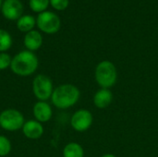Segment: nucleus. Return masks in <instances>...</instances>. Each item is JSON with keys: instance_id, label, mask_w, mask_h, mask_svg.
Masks as SVG:
<instances>
[{"instance_id": "f257e3e1", "label": "nucleus", "mask_w": 158, "mask_h": 157, "mask_svg": "<svg viewBox=\"0 0 158 157\" xmlns=\"http://www.w3.org/2000/svg\"><path fill=\"white\" fill-rule=\"evenodd\" d=\"M81 97L79 88L73 84H62L54 89L51 96L52 104L59 109H68L75 105Z\"/></svg>"}, {"instance_id": "f03ea898", "label": "nucleus", "mask_w": 158, "mask_h": 157, "mask_svg": "<svg viewBox=\"0 0 158 157\" xmlns=\"http://www.w3.org/2000/svg\"><path fill=\"white\" fill-rule=\"evenodd\" d=\"M38 57L33 52L29 50L18 53L11 61L10 68L14 74L19 77H28L32 75L38 68Z\"/></svg>"}, {"instance_id": "7ed1b4c3", "label": "nucleus", "mask_w": 158, "mask_h": 157, "mask_svg": "<svg viewBox=\"0 0 158 157\" xmlns=\"http://www.w3.org/2000/svg\"><path fill=\"white\" fill-rule=\"evenodd\" d=\"M94 77L97 84L103 89L113 87L118 80L116 66L109 60L101 61L95 68Z\"/></svg>"}, {"instance_id": "20e7f679", "label": "nucleus", "mask_w": 158, "mask_h": 157, "mask_svg": "<svg viewBox=\"0 0 158 157\" xmlns=\"http://www.w3.org/2000/svg\"><path fill=\"white\" fill-rule=\"evenodd\" d=\"M24 123L23 115L17 109L8 108L0 113V127L6 131H17L21 130Z\"/></svg>"}, {"instance_id": "39448f33", "label": "nucleus", "mask_w": 158, "mask_h": 157, "mask_svg": "<svg viewBox=\"0 0 158 157\" xmlns=\"http://www.w3.org/2000/svg\"><path fill=\"white\" fill-rule=\"evenodd\" d=\"M54 92L52 80L43 74L34 77L32 81V93L38 101H47L51 98Z\"/></svg>"}, {"instance_id": "423d86ee", "label": "nucleus", "mask_w": 158, "mask_h": 157, "mask_svg": "<svg viewBox=\"0 0 158 157\" xmlns=\"http://www.w3.org/2000/svg\"><path fill=\"white\" fill-rule=\"evenodd\" d=\"M36 23L38 28L48 34L56 33L60 29V19L57 15L50 11H44L37 17Z\"/></svg>"}, {"instance_id": "0eeeda50", "label": "nucleus", "mask_w": 158, "mask_h": 157, "mask_svg": "<svg viewBox=\"0 0 158 157\" xmlns=\"http://www.w3.org/2000/svg\"><path fill=\"white\" fill-rule=\"evenodd\" d=\"M94 121L92 113L87 109H80L76 111L70 119V125L72 129L78 132H83L88 130Z\"/></svg>"}, {"instance_id": "6e6552de", "label": "nucleus", "mask_w": 158, "mask_h": 157, "mask_svg": "<svg viewBox=\"0 0 158 157\" xmlns=\"http://www.w3.org/2000/svg\"><path fill=\"white\" fill-rule=\"evenodd\" d=\"M23 6L19 0H5L2 4V13L9 20L19 19L21 17Z\"/></svg>"}, {"instance_id": "1a4fd4ad", "label": "nucleus", "mask_w": 158, "mask_h": 157, "mask_svg": "<svg viewBox=\"0 0 158 157\" xmlns=\"http://www.w3.org/2000/svg\"><path fill=\"white\" fill-rule=\"evenodd\" d=\"M32 114L35 120L41 123H45L51 119L53 116V110L51 105L47 102L38 101L34 104L32 107Z\"/></svg>"}, {"instance_id": "9d476101", "label": "nucleus", "mask_w": 158, "mask_h": 157, "mask_svg": "<svg viewBox=\"0 0 158 157\" xmlns=\"http://www.w3.org/2000/svg\"><path fill=\"white\" fill-rule=\"evenodd\" d=\"M21 130H22L24 136L30 140L40 139L44 132L42 123L35 119L26 121Z\"/></svg>"}, {"instance_id": "9b49d317", "label": "nucleus", "mask_w": 158, "mask_h": 157, "mask_svg": "<svg viewBox=\"0 0 158 157\" xmlns=\"http://www.w3.org/2000/svg\"><path fill=\"white\" fill-rule=\"evenodd\" d=\"M113 102V93L109 89L101 88L94 96V104L97 108L104 109L108 107Z\"/></svg>"}, {"instance_id": "f8f14e48", "label": "nucleus", "mask_w": 158, "mask_h": 157, "mask_svg": "<svg viewBox=\"0 0 158 157\" xmlns=\"http://www.w3.org/2000/svg\"><path fill=\"white\" fill-rule=\"evenodd\" d=\"M43 44V37L42 34L37 31H31L27 32L24 37V45L27 50L33 52L38 50Z\"/></svg>"}, {"instance_id": "ddd939ff", "label": "nucleus", "mask_w": 158, "mask_h": 157, "mask_svg": "<svg viewBox=\"0 0 158 157\" xmlns=\"http://www.w3.org/2000/svg\"><path fill=\"white\" fill-rule=\"evenodd\" d=\"M63 157H84V150L81 144L69 143L63 149Z\"/></svg>"}, {"instance_id": "4468645a", "label": "nucleus", "mask_w": 158, "mask_h": 157, "mask_svg": "<svg viewBox=\"0 0 158 157\" xmlns=\"http://www.w3.org/2000/svg\"><path fill=\"white\" fill-rule=\"evenodd\" d=\"M35 23H36V20L32 16L25 15V16H21L18 19L17 27L20 31L29 32V31H32L33 27L35 26Z\"/></svg>"}, {"instance_id": "2eb2a0df", "label": "nucleus", "mask_w": 158, "mask_h": 157, "mask_svg": "<svg viewBox=\"0 0 158 157\" xmlns=\"http://www.w3.org/2000/svg\"><path fill=\"white\" fill-rule=\"evenodd\" d=\"M12 45V38L10 34L5 31L0 29V53H5L7 51Z\"/></svg>"}, {"instance_id": "dca6fc26", "label": "nucleus", "mask_w": 158, "mask_h": 157, "mask_svg": "<svg viewBox=\"0 0 158 157\" xmlns=\"http://www.w3.org/2000/svg\"><path fill=\"white\" fill-rule=\"evenodd\" d=\"M12 149L11 142L6 136L0 135V157H5L9 155Z\"/></svg>"}, {"instance_id": "f3484780", "label": "nucleus", "mask_w": 158, "mask_h": 157, "mask_svg": "<svg viewBox=\"0 0 158 157\" xmlns=\"http://www.w3.org/2000/svg\"><path fill=\"white\" fill-rule=\"evenodd\" d=\"M50 0H30V6L34 12H44L48 5Z\"/></svg>"}, {"instance_id": "a211bd4d", "label": "nucleus", "mask_w": 158, "mask_h": 157, "mask_svg": "<svg viewBox=\"0 0 158 157\" xmlns=\"http://www.w3.org/2000/svg\"><path fill=\"white\" fill-rule=\"evenodd\" d=\"M12 58L6 53H0V70H5L11 66Z\"/></svg>"}, {"instance_id": "6ab92c4d", "label": "nucleus", "mask_w": 158, "mask_h": 157, "mask_svg": "<svg viewBox=\"0 0 158 157\" xmlns=\"http://www.w3.org/2000/svg\"><path fill=\"white\" fill-rule=\"evenodd\" d=\"M50 3L56 10H64L69 6V0H50Z\"/></svg>"}, {"instance_id": "aec40b11", "label": "nucleus", "mask_w": 158, "mask_h": 157, "mask_svg": "<svg viewBox=\"0 0 158 157\" xmlns=\"http://www.w3.org/2000/svg\"><path fill=\"white\" fill-rule=\"evenodd\" d=\"M101 157H117V156H116V155H112V154H106V155H102Z\"/></svg>"}, {"instance_id": "412c9836", "label": "nucleus", "mask_w": 158, "mask_h": 157, "mask_svg": "<svg viewBox=\"0 0 158 157\" xmlns=\"http://www.w3.org/2000/svg\"><path fill=\"white\" fill-rule=\"evenodd\" d=\"M0 7H2V0H0Z\"/></svg>"}]
</instances>
